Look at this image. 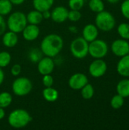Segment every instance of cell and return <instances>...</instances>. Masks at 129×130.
Here are the masks:
<instances>
[{"mask_svg":"<svg viewBox=\"0 0 129 130\" xmlns=\"http://www.w3.org/2000/svg\"><path fill=\"white\" fill-rule=\"evenodd\" d=\"M53 78L52 76L49 74V75H43V78H42V83L43 85L46 87H52L53 85Z\"/></svg>","mask_w":129,"mask_h":130,"instance_id":"32","label":"cell"},{"mask_svg":"<svg viewBox=\"0 0 129 130\" xmlns=\"http://www.w3.org/2000/svg\"><path fill=\"white\" fill-rule=\"evenodd\" d=\"M116 92L125 98H129V78H125L116 85Z\"/></svg>","mask_w":129,"mask_h":130,"instance_id":"17","label":"cell"},{"mask_svg":"<svg viewBox=\"0 0 129 130\" xmlns=\"http://www.w3.org/2000/svg\"><path fill=\"white\" fill-rule=\"evenodd\" d=\"M87 83H88L87 76L85 74L81 72L73 74L68 80L69 87L75 91L81 90Z\"/></svg>","mask_w":129,"mask_h":130,"instance_id":"10","label":"cell"},{"mask_svg":"<svg viewBox=\"0 0 129 130\" xmlns=\"http://www.w3.org/2000/svg\"><path fill=\"white\" fill-rule=\"evenodd\" d=\"M117 33L120 38L129 40V23H121L117 27Z\"/></svg>","mask_w":129,"mask_h":130,"instance_id":"22","label":"cell"},{"mask_svg":"<svg viewBox=\"0 0 129 130\" xmlns=\"http://www.w3.org/2000/svg\"><path fill=\"white\" fill-rule=\"evenodd\" d=\"M109 4H113V5H114V4H117L118 2H119V1L120 0H106Z\"/></svg>","mask_w":129,"mask_h":130,"instance_id":"40","label":"cell"},{"mask_svg":"<svg viewBox=\"0 0 129 130\" xmlns=\"http://www.w3.org/2000/svg\"><path fill=\"white\" fill-rule=\"evenodd\" d=\"M21 72V66L19 64H14L11 69V73L13 76H18Z\"/></svg>","mask_w":129,"mask_h":130,"instance_id":"33","label":"cell"},{"mask_svg":"<svg viewBox=\"0 0 129 130\" xmlns=\"http://www.w3.org/2000/svg\"><path fill=\"white\" fill-rule=\"evenodd\" d=\"M54 0H33V8L40 11L49 10L53 5Z\"/></svg>","mask_w":129,"mask_h":130,"instance_id":"20","label":"cell"},{"mask_svg":"<svg viewBox=\"0 0 129 130\" xmlns=\"http://www.w3.org/2000/svg\"><path fill=\"white\" fill-rule=\"evenodd\" d=\"M4 79H5V73L2 69V68H0V85L3 83Z\"/></svg>","mask_w":129,"mask_h":130,"instance_id":"38","label":"cell"},{"mask_svg":"<svg viewBox=\"0 0 129 130\" xmlns=\"http://www.w3.org/2000/svg\"><path fill=\"white\" fill-rule=\"evenodd\" d=\"M107 64L103 59H94V60L90 64L88 71L90 75L95 78L103 77L107 72Z\"/></svg>","mask_w":129,"mask_h":130,"instance_id":"8","label":"cell"},{"mask_svg":"<svg viewBox=\"0 0 129 130\" xmlns=\"http://www.w3.org/2000/svg\"><path fill=\"white\" fill-rule=\"evenodd\" d=\"M42 14H43V19H49L51 18V11L49 10H46V11H42Z\"/></svg>","mask_w":129,"mask_h":130,"instance_id":"35","label":"cell"},{"mask_svg":"<svg viewBox=\"0 0 129 130\" xmlns=\"http://www.w3.org/2000/svg\"><path fill=\"white\" fill-rule=\"evenodd\" d=\"M21 33L25 40L33 41L36 39H37V37H39L40 30L37 25L29 24L28 25L27 24V26L24 28Z\"/></svg>","mask_w":129,"mask_h":130,"instance_id":"12","label":"cell"},{"mask_svg":"<svg viewBox=\"0 0 129 130\" xmlns=\"http://www.w3.org/2000/svg\"><path fill=\"white\" fill-rule=\"evenodd\" d=\"M43 97L48 102H55L59 98V92L52 87H46L43 91Z\"/></svg>","mask_w":129,"mask_h":130,"instance_id":"19","label":"cell"},{"mask_svg":"<svg viewBox=\"0 0 129 130\" xmlns=\"http://www.w3.org/2000/svg\"><path fill=\"white\" fill-rule=\"evenodd\" d=\"M95 25L99 30L108 32L116 27V18L111 12L103 10L97 13L95 17Z\"/></svg>","mask_w":129,"mask_h":130,"instance_id":"3","label":"cell"},{"mask_svg":"<svg viewBox=\"0 0 129 130\" xmlns=\"http://www.w3.org/2000/svg\"><path fill=\"white\" fill-rule=\"evenodd\" d=\"M81 18V13L78 10H72L68 11V19L72 22H77Z\"/></svg>","mask_w":129,"mask_h":130,"instance_id":"30","label":"cell"},{"mask_svg":"<svg viewBox=\"0 0 129 130\" xmlns=\"http://www.w3.org/2000/svg\"><path fill=\"white\" fill-rule=\"evenodd\" d=\"M81 94L84 99L90 100L94 95V88L91 84L87 83L81 89Z\"/></svg>","mask_w":129,"mask_h":130,"instance_id":"23","label":"cell"},{"mask_svg":"<svg viewBox=\"0 0 129 130\" xmlns=\"http://www.w3.org/2000/svg\"><path fill=\"white\" fill-rule=\"evenodd\" d=\"M125 104V98L119 94H116L114 95L111 100H110V106L112 108L115 110H119L123 107Z\"/></svg>","mask_w":129,"mask_h":130,"instance_id":"24","label":"cell"},{"mask_svg":"<svg viewBox=\"0 0 129 130\" xmlns=\"http://www.w3.org/2000/svg\"><path fill=\"white\" fill-rule=\"evenodd\" d=\"M13 4L9 0H0V14L5 16L9 14L12 10Z\"/></svg>","mask_w":129,"mask_h":130,"instance_id":"26","label":"cell"},{"mask_svg":"<svg viewBox=\"0 0 129 130\" xmlns=\"http://www.w3.org/2000/svg\"><path fill=\"white\" fill-rule=\"evenodd\" d=\"M26 17H27V23H29L30 24L38 25L43 20L42 12L40 11H37L36 9L30 11L27 14H26Z\"/></svg>","mask_w":129,"mask_h":130,"instance_id":"18","label":"cell"},{"mask_svg":"<svg viewBox=\"0 0 129 130\" xmlns=\"http://www.w3.org/2000/svg\"><path fill=\"white\" fill-rule=\"evenodd\" d=\"M12 4L13 5H21L24 2L25 0H9Z\"/></svg>","mask_w":129,"mask_h":130,"instance_id":"36","label":"cell"},{"mask_svg":"<svg viewBox=\"0 0 129 130\" xmlns=\"http://www.w3.org/2000/svg\"><path fill=\"white\" fill-rule=\"evenodd\" d=\"M18 42L17 34L13 31H5L2 37V43L7 48L14 47Z\"/></svg>","mask_w":129,"mask_h":130,"instance_id":"16","label":"cell"},{"mask_svg":"<svg viewBox=\"0 0 129 130\" xmlns=\"http://www.w3.org/2000/svg\"><path fill=\"white\" fill-rule=\"evenodd\" d=\"M89 43L82 37L74 39L70 44V51L76 59H84L88 55Z\"/></svg>","mask_w":129,"mask_h":130,"instance_id":"5","label":"cell"},{"mask_svg":"<svg viewBox=\"0 0 129 130\" xmlns=\"http://www.w3.org/2000/svg\"><path fill=\"white\" fill-rule=\"evenodd\" d=\"M31 120V116L24 109H15L12 110L8 117V124L14 129L24 128L27 126Z\"/></svg>","mask_w":129,"mask_h":130,"instance_id":"2","label":"cell"},{"mask_svg":"<svg viewBox=\"0 0 129 130\" xmlns=\"http://www.w3.org/2000/svg\"><path fill=\"white\" fill-rule=\"evenodd\" d=\"M7 28V24L5 21V18L2 15L0 14V36L3 35V34L6 31Z\"/></svg>","mask_w":129,"mask_h":130,"instance_id":"34","label":"cell"},{"mask_svg":"<svg viewBox=\"0 0 129 130\" xmlns=\"http://www.w3.org/2000/svg\"><path fill=\"white\" fill-rule=\"evenodd\" d=\"M68 10L64 6H57L51 11V18L56 23H63L68 19Z\"/></svg>","mask_w":129,"mask_h":130,"instance_id":"13","label":"cell"},{"mask_svg":"<svg viewBox=\"0 0 129 130\" xmlns=\"http://www.w3.org/2000/svg\"><path fill=\"white\" fill-rule=\"evenodd\" d=\"M88 5L89 8L95 13H99L105 8V5L103 0H90Z\"/></svg>","mask_w":129,"mask_h":130,"instance_id":"21","label":"cell"},{"mask_svg":"<svg viewBox=\"0 0 129 130\" xmlns=\"http://www.w3.org/2000/svg\"><path fill=\"white\" fill-rule=\"evenodd\" d=\"M109 52V46L106 41L96 39L89 43L88 54L94 59H103Z\"/></svg>","mask_w":129,"mask_h":130,"instance_id":"6","label":"cell"},{"mask_svg":"<svg viewBox=\"0 0 129 130\" xmlns=\"http://www.w3.org/2000/svg\"><path fill=\"white\" fill-rule=\"evenodd\" d=\"M120 11L122 16L129 20V0H124L120 6Z\"/></svg>","mask_w":129,"mask_h":130,"instance_id":"31","label":"cell"},{"mask_svg":"<svg viewBox=\"0 0 129 130\" xmlns=\"http://www.w3.org/2000/svg\"><path fill=\"white\" fill-rule=\"evenodd\" d=\"M116 71L118 74L124 78H129V55L127 54L120 59L116 65Z\"/></svg>","mask_w":129,"mask_h":130,"instance_id":"15","label":"cell"},{"mask_svg":"<svg viewBox=\"0 0 129 130\" xmlns=\"http://www.w3.org/2000/svg\"><path fill=\"white\" fill-rule=\"evenodd\" d=\"M99 35V29L94 24H88L85 25L82 30V37L88 43L96 40Z\"/></svg>","mask_w":129,"mask_h":130,"instance_id":"14","label":"cell"},{"mask_svg":"<svg viewBox=\"0 0 129 130\" xmlns=\"http://www.w3.org/2000/svg\"><path fill=\"white\" fill-rule=\"evenodd\" d=\"M84 5V0H68V6L72 10L80 11Z\"/></svg>","mask_w":129,"mask_h":130,"instance_id":"29","label":"cell"},{"mask_svg":"<svg viewBox=\"0 0 129 130\" xmlns=\"http://www.w3.org/2000/svg\"><path fill=\"white\" fill-rule=\"evenodd\" d=\"M12 102V95L7 92L3 91L0 93V107L6 108L10 106Z\"/></svg>","mask_w":129,"mask_h":130,"instance_id":"25","label":"cell"},{"mask_svg":"<svg viewBox=\"0 0 129 130\" xmlns=\"http://www.w3.org/2000/svg\"><path fill=\"white\" fill-rule=\"evenodd\" d=\"M42 55H43V53L41 52L40 50L36 49V48H33V49H32L29 52L28 57H29V59L32 62L36 63V62H38L43 58L42 57Z\"/></svg>","mask_w":129,"mask_h":130,"instance_id":"27","label":"cell"},{"mask_svg":"<svg viewBox=\"0 0 129 130\" xmlns=\"http://www.w3.org/2000/svg\"><path fill=\"white\" fill-rule=\"evenodd\" d=\"M6 24L9 30L17 34L21 33L27 24L26 14L21 11H14L8 16Z\"/></svg>","mask_w":129,"mask_h":130,"instance_id":"4","label":"cell"},{"mask_svg":"<svg viewBox=\"0 0 129 130\" xmlns=\"http://www.w3.org/2000/svg\"><path fill=\"white\" fill-rule=\"evenodd\" d=\"M64 41L61 36L56 34L46 35L40 43V50L46 56L56 57L62 50Z\"/></svg>","mask_w":129,"mask_h":130,"instance_id":"1","label":"cell"},{"mask_svg":"<svg viewBox=\"0 0 129 130\" xmlns=\"http://www.w3.org/2000/svg\"><path fill=\"white\" fill-rule=\"evenodd\" d=\"M55 69V62L52 58L46 56L37 62V70L42 75L51 74Z\"/></svg>","mask_w":129,"mask_h":130,"instance_id":"11","label":"cell"},{"mask_svg":"<svg viewBox=\"0 0 129 130\" xmlns=\"http://www.w3.org/2000/svg\"><path fill=\"white\" fill-rule=\"evenodd\" d=\"M11 88L14 95L24 97L30 93L33 88V85L29 78L25 77H19L13 82Z\"/></svg>","mask_w":129,"mask_h":130,"instance_id":"7","label":"cell"},{"mask_svg":"<svg viewBox=\"0 0 129 130\" xmlns=\"http://www.w3.org/2000/svg\"><path fill=\"white\" fill-rule=\"evenodd\" d=\"M128 55H129V51H128Z\"/></svg>","mask_w":129,"mask_h":130,"instance_id":"41","label":"cell"},{"mask_svg":"<svg viewBox=\"0 0 129 130\" xmlns=\"http://www.w3.org/2000/svg\"><path fill=\"white\" fill-rule=\"evenodd\" d=\"M11 60V56L8 52L2 51L0 53V68H5L8 66Z\"/></svg>","mask_w":129,"mask_h":130,"instance_id":"28","label":"cell"},{"mask_svg":"<svg viewBox=\"0 0 129 130\" xmlns=\"http://www.w3.org/2000/svg\"><path fill=\"white\" fill-rule=\"evenodd\" d=\"M68 30H69L71 33H72V34H77L78 31L77 27H75V26H70V27H68Z\"/></svg>","mask_w":129,"mask_h":130,"instance_id":"37","label":"cell"},{"mask_svg":"<svg viewBox=\"0 0 129 130\" xmlns=\"http://www.w3.org/2000/svg\"><path fill=\"white\" fill-rule=\"evenodd\" d=\"M110 49L116 56L122 57L128 53L129 42L122 38L116 39L112 43Z\"/></svg>","mask_w":129,"mask_h":130,"instance_id":"9","label":"cell"},{"mask_svg":"<svg viewBox=\"0 0 129 130\" xmlns=\"http://www.w3.org/2000/svg\"><path fill=\"white\" fill-rule=\"evenodd\" d=\"M5 117V112L4 110V108L0 107V120L4 119Z\"/></svg>","mask_w":129,"mask_h":130,"instance_id":"39","label":"cell"}]
</instances>
